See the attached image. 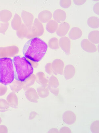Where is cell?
Wrapping results in <instances>:
<instances>
[{
    "label": "cell",
    "mask_w": 99,
    "mask_h": 133,
    "mask_svg": "<svg viewBox=\"0 0 99 133\" xmlns=\"http://www.w3.org/2000/svg\"><path fill=\"white\" fill-rule=\"evenodd\" d=\"M48 45L44 41L39 38L30 39L25 44L23 53L26 58L33 62H40L47 52Z\"/></svg>",
    "instance_id": "6da1fadb"
},
{
    "label": "cell",
    "mask_w": 99,
    "mask_h": 133,
    "mask_svg": "<svg viewBox=\"0 0 99 133\" xmlns=\"http://www.w3.org/2000/svg\"><path fill=\"white\" fill-rule=\"evenodd\" d=\"M15 79L23 82L33 74V68L31 63L25 57L17 56L12 59Z\"/></svg>",
    "instance_id": "7a4b0ae2"
},
{
    "label": "cell",
    "mask_w": 99,
    "mask_h": 133,
    "mask_svg": "<svg viewBox=\"0 0 99 133\" xmlns=\"http://www.w3.org/2000/svg\"><path fill=\"white\" fill-rule=\"evenodd\" d=\"M15 79L12 59L10 58H0V83L7 85Z\"/></svg>",
    "instance_id": "3957f363"
},
{
    "label": "cell",
    "mask_w": 99,
    "mask_h": 133,
    "mask_svg": "<svg viewBox=\"0 0 99 133\" xmlns=\"http://www.w3.org/2000/svg\"><path fill=\"white\" fill-rule=\"evenodd\" d=\"M18 48L16 46H11L0 48V58L12 57L19 52Z\"/></svg>",
    "instance_id": "277c9868"
},
{
    "label": "cell",
    "mask_w": 99,
    "mask_h": 133,
    "mask_svg": "<svg viewBox=\"0 0 99 133\" xmlns=\"http://www.w3.org/2000/svg\"><path fill=\"white\" fill-rule=\"evenodd\" d=\"M6 101L9 106L13 108L17 107L18 105V99L16 95L13 92L9 93L7 97Z\"/></svg>",
    "instance_id": "5b68a950"
},
{
    "label": "cell",
    "mask_w": 99,
    "mask_h": 133,
    "mask_svg": "<svg viewBox=\"0 0 99 133\" xmlns=\"http://www.w3.org/2000/svg\"><path fill=\"white\" fill-rule=\"evenodd\" d=\"M53 17L57 22L60 23L65 20L66 17V14L64 11L58 9L55 11L53 14Z\"/></svg>",
    "instance_id": "8992f818"
},
{
    "label": "cell",
    "mask_w": 99,
    "mask_h": 133,
    "mask_svg": "<svg viewBox=\"0 0 99 133\" xmlns=\"http://www.w3.org/2000/svg\"><path fill=\"white\" fill-rule=\"evenodd\" d=\"M70 25L67 23L64 22L60 24L57 30V34L59 36L65 35L70 29Z\"/></svg>",
    "instance_id": "52a82bcc"
},
{
    "label": "cell",
    "mask_w": 99,
    "mask_h": 133,
    "mask_svg": "<svg viewBox=\"0 0 99 133\" xmlns=\"http://www.w3.org/2000/svg\"><path fill=\"white\" fill-rule=\"evenodd\" d=\"M52 14L49 11H43L39 14V18L42 22L46 23L48 22L52 18Z\"/></svg>",
    "instance_id": "ba28073f"
},
{
    "label": "cell",
    "mask_w": 99,
    "mask_h": 133,
    "mask_svg": "<svg viewBox=\"0 0 99 133\" xmlns=\"http://www.w3.org/2000/svg\"><path fill=\"white\" fill-rule=\"evenodd\" d=\"M82 34V31L78 28H73L71 29L69 33V36L71 39H76L80 38Z\"/></svg>",
    "instance_id": "9c48e42d"
},
{
    "label": "cell",
    "mask_w": 99,
    "mask_h": 133,
    "mask_svg": "<svg viewBox=\"0 0 99 133\" xmlns=\"http://www.w3.org/2000/svg\"><path fill=\"white\" fill-rule=\"evenodd\" d=\"M67 37H64V41L63 38H61V39L62 40V41L64 42H63L60 39V47H61L63 50L65 51L66 53H69V51H70V40L68 39Z\"/></svg>",
    "instance_id": "30bf717a"
},
{
    "label": "cell",
    "mask_w": 99,
    "mask_h": 133,
    "mask_svg": "<svg viewBox=\"0 0 99 133\" xmlns=\"http://www.w3.org/2000/svg\"><path fill=\"white\" fill-rule=\"evenodd\" d=\"M58 26V24L56 22L51 20L46 25V29L50 33H54L57 30Z\"/></svg>",
    "instance_id": "8fae6325"
},
{
    "label": "cell",
    "mask_w": 99,
    "mask_h": 133,
    "mask_svg": "<svg viewBox=\"0 0 99 133\" xmlns=\"http://www.w3.org/2000/svg\"><path fill=\"white\" fill-rule=\"evenodd\" d=\"M88 25L93 28H97L99 26V20L98 18L92 17L89 18L87 22Z\"/></svg>",
    "instance_id": "7c38bea8"
},
{
    "label": "cell",
    "mask_w": 99,
    "mask_h": 133,
    "mask_svg": "<svg viewBox=\"0 0 99 133\" xmlns=\"http://www.w3.org/2000/svg\"><path fill=\"white\" fill-rule=\"evenodd\" d=\"M98 31H93L90 32L89 36V40L94 43H98Z\"/></svg>",
    "instance_id": "4fadbf2b"
},
{
    "label": "cell",
    "mask_w": 99,
    "mask_h": 133,
    "mask_svg": "<svg viewBox=\"0 0 99 133\" xmlns=\"http://www.w3.org/2000/svg\"><path fill=\"white\" fill-rule=\"evenodd\" d=\"M9 107L6 100L3 99H0V112H4L7 111Z\"/></svg>",
    "instance_id": "5bb4252c"
},
{
    "label": "cell",
    "mask_w": 99,
    "mask_h": 133,
    "mask_svg": "<svg viewBox=\"0 0 99 133\" xmlns=\"http://www.w3.org/2000/svg\"><path fill=\"white\" fill-rule=\"evenodd\" d=\"M8 90V88L5 85H0V96L4 95L6 93Z\"/></svg>",
    "instance_id": "9a60e30c"
},
{
    "label": "cell",
    "mask_w": 99,
    "mask_h": 133,
    "mask_svg": "<svg viewBox=\"0 0 99 133\" xmlns=\"http://www.w3.org/2000/svg\"><path fill=\"white\" fill-rule=\"evenodd\" d=\"M60 5L63 8H67L70 7L71 4V1H66V3H64L62 1H60Z\"/></svg>",
    "instance_id": "2e32d148"
},
{
    "label": "cell",
    "mask_w": 99,
    "mask_h": 133,
    "mask_svg": "<svg viewBox=\"0 0 99 133\" xmlns=\"http://www.w3.org/2000/svg\"><path fill=\"white\" fill-rule=\"evenodd\" d=\"M8 129L4 125H0V133H7Z\"/></svg>",
    "instance_id": "e0dca14e"
},
{
    "label": "cell",
    "mask_w": 99,
    "mask_h": 133,
    "mask_svg": "<svg viewBox=\"0 0 99 133\" xmlns=\"http://www.w3.org/2000/svg\"><path fill=\"white\" fill-rule=\"evenodd\" d=\"M2 120L1 119V117H0V124H1V123H2Z\"/></svg>",
    "instance_id": "ac0fdd59"
}]
</instances>
